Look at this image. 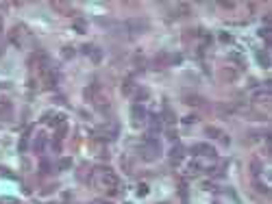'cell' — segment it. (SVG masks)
I'll use <instances>...</instances> for the list:
<instances>
[{
	"label": "cell",
	"mask_w": 272,
	"mask_h": 204,
	"mask_svg": "<svg viewBox=\"0 0 272 204\" xmlns=\"http://www.w3.org/2000/svg\"><path fill=\"white\" fill-rule=\"evenodd\" d=\"M39 169H42V174H48V172H50V163H48V161H42Z\"/></svg>",
	"instance_id": "9a60e30c"
},
{
	"label": "cell",
	"mask_w": 272,
	"mask_h": 204,
	"mask_svg": "<svg viewBox=\"0 0 272 204\" xmlns=\"http://www.w3.org/2000/svg\"><path fill=\"white\" fill-rule=\"evenodd\" d=\"M70 165H72V158H61V161H59V167H61V169H68Z\"/></svg>",
	"instance_id": "4fadbf2b"
},
{
	"label": "cell",
	"mask_w": 272,
	"mask_h": 204,
	"mask_svg": "<svg viewBox=\"0 0 272 204\" xmlns=\"http://www.w3.org/2000/svg\"><path fill=\"white\" fill-rule=\"evenodd\" d=\"M207 135H209V137H211V139H218V137H220V135H222V133H220V130H218V128H211V126H209V128H207Z\"/></svg>",
	"instance_id": "8fae6325"
},
{
	"label": "cell",
	"mask_w": 272,
	"mask_h": 204,
	"mask_svg": "<svg viewBox=\"0 0 272 204\" xmlns=\"http://www.w3.org/2000/svg\"><path fill=\"white\" fill-rule=\"evenodd\" d=\"M163 119H166L168 124H174V113H172L170 109H166V111H163Z\"/></svg>",
	"instance_id": "9c48e42d"
},
{
	"label": "cell",
	"mask_w": 272,
	"mask_h": 204,
	"mask_svg": "<svg viewBox=\"0 0 272 204\" xmlns=\"http://www.w3.org/2000/svg\"><path fill=\"white\" fill-rule=\"evenodd\" d=\"M148 193V189H146V185H141V189H139V196H146Z\"/></svg>",
	"instance_id": "44dd1931"
},
{
	"label": "cell",
	"mask_w": 272,
	"mask_h": 204,
	"mask_svg": "<svg viewBox=\"0 0 272 204\" xmlns=\"http://www.w3.org/2000/svg\"><path fill=\"white\" fill-rule=\"evenodd\" d=\"M0 31H2V15H0Z\"/></svg>",
	"instance_id": "7402d4cb"
},
{
	"label": "cell",
	"mask_w": 272,
	"mask_h": 204,
	"mask_svg": "<svg viewBox=\"0 0 272 204\" xmlns=\"http://www.w3.org/2000/svg\"><path fill=\"white\" fill-rule=\"evenodd\" d=\"M0 52H2V50H0Z\"/></svg>",
	"instance_id": "cb8c5ba5"
},
{
	"label": "cell",
	"mask_w": 272,
	"mask_h": 204,
	"mask_svg": "<svg viewBox=\"0 0 272 204\" xmlns=\"http://www.w3.org/2000/svg\"><path fill=\"white\" fill-rule=\"evenodd\" d=\"M146 98H148V91H144V89H141V91H137V100H139V102L146 100Z\"/></svg>",
	"instance_id": "ac0fdd59"
},
{
	"label": "cell",
	"mask_w": 272,
	"mask_h": 204,
	"mask_svg": "<svg viewBox=\"0 0 272 204\" xmlns=\"http://www.w3.org/2000/svg\"><path fill=\"white\" fill-rule=\"evenodd\" d=\"M194 154H203V156H213L216 150L211 148V146H207V143H200V146H196L194 148Z\"/></svg>",
	"instance_id": "7a4b0ae2"
},
{
	"label": "cell",
	"mask_w": 272,
	"mask_h": 204,
	"mask_svg": "<svg viewBox=\"0 0 272 204\" xmlns=\"http://www.w3.org/2000/svg\"><path fill=\"white\" fill-rule=\"evenodd\" d=\"M257 102H264V100H268L270 98V91L268 89H261V91H255V96H253Z\"/></svg>",
	"instance_id": "52a82bcc"
},
{
	"label": "cell",
	"mask_w": 272,
	"mask_h": 204,
	"mask_svg": "<svg viewBox=\"0 0 272 204\" xmlns=\"http://www.w3.org/2000/svg\"><path fill=\"white\" fill-rule=\"evenodd\" d=\"M161 130V119L159 115H150V135H157Z\"/></svg>",
	"instance_id": "3957f363"
},
{
	"label": "cell",
	"mask_w": 272,
	"mask_h": 204,
	"mask_svg": "<svg viewBox=\"0 0 272 204\" xmlns=\"http://www.w3.org/2000/svg\"><path fill=\"white\" fill-rule=\"evenodd\" d=\"M122 91H124L126 96L135 91V83H133V78H126V80H124V85H122Z\"/></svg>",
	"instance_id": "5b68a950"
},
{
	"label": "cell",
	"mask_w": 272,
	"mask_h": 204,
	"mask_svg": "<svg viewBox=\"0 0 272 204\" xmlns=\"http://www.w3.org/2000/svg\"><path fill=\"white\" fill-rule=\"evenodd\" d=\"M90 56H91V59H94V61H96V63H98V61H100V59H102V52L98 50V48H91V52H90Z\"/></svg>",
	"instance_id": "30bf717a"
},
{
	"label": "cell",
	"mask_w": 272,
	"mask_h": 204,
	"mask_svg": "<svg viewBox=\"0 0 272 204\" xmlns=\"http://www.w3.org/2000/svg\"><path fill=\"white\" fill-rule=\"evenodd\" d=\"M250 167H253V174H259V172H261V165H259V161H253V165H250Z\"/></svg>",
	"instance_id": "e0dca14e"
},
{
	"label": "cell",
	"mask_w": 272,
	"mask_h": 204,
	"mask_svg": "<svg viewBox=\"0 0 272 204\" xmlns=\"http://www.w3.org/2000/svg\"><path fill=\"white\" fill-rule=\"evenodd\" d=\"M257 61L261 63V67H268V65H270V59H268V54H266L264 50L257 52Z\"/></svg>",
	"instance_id": "8992f818"
},
{
	"label": "cell",
	"mask_w": 272,
	"mask_h": 204,
	"mask_svg": "<svg viewBox=\"0 0 272 204\" xmlns=\"http://www.w3.org/2000/svg\"><path fill=\"white\" fill-rule=\"evenodd\" d=\"M255 187H257V191H259V193H268V189H266V185H261V182H257Z\"/></svg>",
	"instance_id": "d6986e66"
},
{
	"label": "cell",
	"mask_w": 272,
	"mask_h": 204,
	"mask_svg": "<svg viewBox=\"0 0 272 204\" xmlns=\"http://www.w3.org/2000/svg\"><path fill=\"white\" fill-rule=\"evenodd\" d=\"M183 154H185V148H183V146H174V148L170 150V158H172L174 163H179V158H183Z\"/></svg>",
	"instance_id": "277c9868"
},
{
	"label": "cell",
	"mask_w": 272,
	"mask_h": 204,
	"mask_svg": "<svg viewBox=\"0 0 272 204\" xmlns=\"http://www.w3.org/2000/svg\"><path fill=\"white\" fill-rule=\"evenodd\" d=\"M9 106H11V104H9V102H0V113H2V111H7V109H9Z\"/></svg>",
	"instance_id": "ffe728a7"
},
{
	"label": "cell",
	"mask_w": 272,
	"mask_h": 204,
	"mask_svg": "<svg viewBox=\"0 0 272 204\" xmlns=\"http://www.w3.org/2000/svg\"><path fill=\"white\" fill-rule=\"evenodd\" d=\"M94 204H107V202H94Z\"/></svg>",
	"instance_id": "603a6c76"
},
{
	"label": "cell",
	"mask_w": 272,
	"mask_h": 204,
	"mask_svg": "<svg viewBox=\"0 0 272 204\" xmlns=\"http://www.w3.org/2000/svg\"><path fill=\"white\" fill-rule=\"evenodd\" d=\"M63 56H65V59H70V56H74V50H72L70 46H65V48H63Z\"/></svg>",
	"instance_id": "2e32d148"
},
{
	"label": "cell",
	"mask_w": 272,
	"mask_h": 204,
	"mask_svg": "<svg viewBox=\"0 0 272 204\" xmlns=\"http://www.w3.org/2000/svg\"><path fill=\"white\" fill-rule=\"evenodd\" d=\"M74 28H76L79 33H85V22H83V20H79V22H74Z\"/></svg>",
	"instance_id": "5bb4252c"
},
{
	"label": "cell",
	"mask_w": 272,
	"mask_h": 204,
	"mask_svg": "<svg viewBox=\"0 0 272 204\" xmlns=\"http://www.w3.org/2000/svg\"><path fill=\"white\" fill-rule=\"evenodd\" d=\"M187 104H192V106H200V104H205L203 98H198V96H189V98H185Z\"/></svg>",
	"instance_id": "ba28073f"
},
{
	"label": "cell",
	"mask_w": 272,
	"mask_h": 204,
	"mask_svg": "<svg viewBox=\"0 0 272 204\" xmlns=\"http://www.w3.org/2000/svg\"><path fill=\"white\" fill-rule=\"evenodd\" d=\"M44 146H46V139H44V137H39V139L35 141V150H37V152H42V150H44Z\"/></svg>",
	"instance_id": "7c38bea8"
},
{
	"label": "cell",
	"mask_w": 272,
	"mask_h": 204,
	"mask_svg": "<svg viewBox=\"0 0 272 204\" xmlns=\"http://www.w3.org/2000/svg\"><path fill=\"white\" fill-rule=\"evenodd\" d=\"M131 115H133V119L139 124V122L146 117V109H144L141 104H133V109H131Z\"/></svg>",
	"instance_id": "6da1fadb"
}]
</instances>
